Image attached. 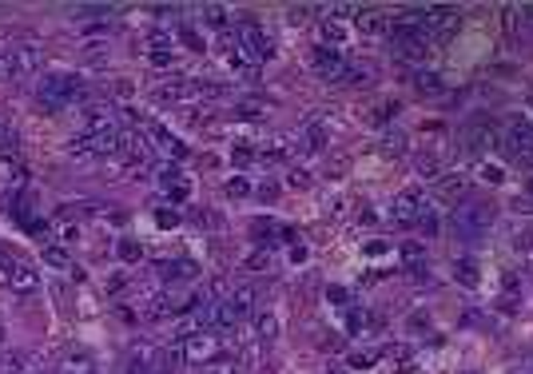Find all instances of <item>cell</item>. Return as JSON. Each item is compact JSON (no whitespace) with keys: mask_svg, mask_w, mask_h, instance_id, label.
Here are the masks:
<instances>
[{"mask_svg":"<svg viewBox=\"0 0 533 374\" xmlns=\"http://www.w3.org/2000/svg\"><path fill=\"white\" fill-rule=\"evenodd\" d=\"M307 17H310V8H307V4H294V8H287V20H291V24H303Z\"/></svg>","mask_w":533,"mask_h":374,"instance_id":"41","label":"cell"},{"mask_svg":"<svg viewBox=\"0 0 533 374\" xmlns=\"http://www.w3.org/2000/svg\"><path fill=\"white\" fill-rule=\"evenodd\" d=\"M319 32H323V48H326V44H335V48H339L342 40H346V28H342L339 20H323V28H319Z\"/></svg>","mask_w":533,"mask_h":374,"instance_id":"22","label":"cell"},{"mask_svg":"<svg viewBox=\"0 0 533 374\" xmlns=\"http://www.w3.org/2000/svg\"><path fill=\"white\" fill-rule=\"evenodd\" d=\"M462 140H466V151H485V147L501 144V128L489 120V115H478L462 128Z\"/></svg>","mask_w":533,"mask_h":374,"instance_id":"6","label":"cell"},{"mask_svg":"<svg viewBox=\"0 0 533 374\" xmlns=\"http://www.w3.org/2000/svg\"><path fill=\"white\" fill-rule=\"evenodd\" d=\"M4 48H8L12 64H17V80L32 76L36 68L44 64V48H40V40H32V36H24V40H12V44H4Z\"/></svg>","mask_w":533,"mask_h":374,"instance_id":"5","label":"cell"},{"mask_svg":"<svg viewBox=\"0 0 533 374\" xmlns=\"http://www.w3.org/2000/svg\"><path fill=\"white\" fill-rule=\"evenodd\" d=\"M326 299H330V303H350V294L342 291V287H326Z\"/></svg>","mask_w":533,"mask_h":374,"instance_id":"46","label":"cell"},{"mask_svg":"<svg viewBox=\"0 0 533 374\" xmlns=\"http://www.w3.org/2000/svg\"><path fill=\"white\" fill-rule=\"evenodd\" d=\"M239 48H247L255 60H267V56L275 52V44H271V36L263 32L255 20H247V24L239 28Z\"/></svg>","mask_w":533,"mask_h":374,"instance_id":"9","label":"cell"},{"mask_svg":"<svg viewBox=\"0 0 533 374\" xmlns=\"http://www.w3.org/2000/svg\"><path fill=\"white\" fill-rule=\"evenodd\" d=\"M179 303L171 299V294H156V299H147V307H144V319L147 323H163V319H171V315H179Z\"/></svg>","mask_w":533,"mask_h":374,"instance_id":"13","label":"cell"},{"mask_svg":"<svg viewBox=\"0 0 533 374\" xmlns=\"http://www.w3.org/2000/svg\"><path fill=\"white\" fill-rule=\"evenodd\" d=\"M115 255L124 263H140V255H144V247L135 243V239H120V247H115Z\"/></svg>","mask_w":533,"mask_h":374,"instance_id":"25","label":"cell"},{"mask_svg":"<svg viewBox=\"0 0 533 374\" xmlns=\"http://www.w3.org/2000/svg\"><path fill=\"white\" fill-rule=\"evenodd\" d=\"M422 215H426V196L418 187H406V191L394 196V219L398 223H422Z\"/></svg>","mask_w":533,"mask_h":374,"instance_id":"8","label":"cell"},{"mask_svg":"<svg viewBox=\"0 0 533 374\" xmlns=\"http://www.w3.org/2000/svg\"><path fill=\"white\" fill-rule=\"evenodd\" d=\"M156 271H160V279H163V283H183V279H195V263L176 259V263H160Z\"/></svg>","mask_w":533,"mask_h":374,"instance_id":"16","label":"cell"},{"mask_svg":"<svg viewBox=\"0 0 533 374\" xmlns=\"http://www.w3.org/2000/svg\"><path fill=\"white\" fill-rule=\"evenodd\" d=\"M0 283L12 287V291H20V294H32L36 287H40V279H36L32 267L24 259H12V255H0Z\"/></svg>","mask_w":533,"mask_h":374,"instance_id":"4","label":"cell"},{"mask_svg":"<svg viewBox=\"0 0 533 374\" xmlns=\"http://www.w3.org/2000/svg\"><path fill=\"white\" fill-rule=\"evenodd\" d=\"M147 144H156L160 151L176 156V160H183V156H187V147L179 144V140H176V135H171L167 128H160V124H151V128H147Z\"/></svg>","mask_w":533,"mask_h":374,"instance_id":"12","label":"cell"},{"mask_svg":"<svg viewBox=\"0 0 533 374\" xmlns=\"http://www.w3.org/2000/svg\"><path fill=\"white\" fill-rule=\"evenodd\" d=\"M310 64H315V72H319L326 84H346V80L362 84V72L346 64V56L335 52V48H323V44H319V48L310 52Z\"/></svg>","mask_w":533,"mask_h":374,"instance_id":"2","label":"cell"},{"mask_svg":"<svg viewBox=\"0 0 533 374\" xmlns=\"http://www.w3.org/2000/svg\"><path fill=\"white\" fill-rule=\"evenodd\" d=\"M514 160H517V163H525V167H533V140H530V144H521V147H517V151H514Z\"/></svg>","mask_w":533,"mask_h":374,"instance_id":"40","label":"cell"},{"mask_svg":"<svg viewBox=\"0 0 533 374\" xmlns=\"http://www.w3.org/2000/svg\"><path fill=\"white\" fill-rule=\"evenodd\" d=\"M418 92H426V96H438V92H442V80H438L434 72H418Z\"/></svg>","mask_w":533,"mask_h":374,"instance_id":"28","label":"cell"},{"mask_svg":"<svg viewBox=\"0 0 533 374\" xmlns=\"http://www.w3.org/2000/svg\"><path fill=\"white\" fill-rule=\"evenodd\" d=\"M227 8L223 4H203V24H207V28H219V32H223L227 28Z\"/></svg>","mask_w":533,"mask_h":374,"instance_id":"21","label":"cell"},{"mask_svg":"<svg viewBox=\"0 0 533 374\" xmlns=\"http://www.w3.org/2000/svg\"><path fill=\"white\" fill-rule=\"evenodd\" d=\"M64 374H96V366H92V358L88 355H72L64 362Z\"/></svg>","mask_w":533,"mask_h":374,"instance_id":"23","label":"cell"},{"mask_svg":"<svg viewBox=\"0 0 533 374\" xmlns=\"http://www.w3.org/2000/svg\"><path fill=\"white\" fill-rule=\"evenodd\" d=\"M517 251H530V247H533V227H525V231H517Z\"/></svg>","mask_w":533,"mask_h":374,"instance_id":"43","label":"cell"},{"mask_svg":"<svg viewBox=\"0 0 533 374\" xmlns=\"http://www.w3.org/2000/svg\"><path fill=\"white\" fill-rule=\"evenodd\" d=\"M303 144H307L303 151H323V147H326V128L310 124V128H307V140H303Z\"/></svg>","mask_w":533,"mask_h":374,"instance_id":"24","label":"cell"},{"mask_svg":"<svg viewBox=\"0 0 533 374\" xmlns=\"http://www.w3.org/2000/svg\"><path fill=\"white\" fill-rule=\"evenodd\" d=\"M358 32L362 36H390V17L378 8H358Z\"/></svg>","mask_w":533,"mask_h":374,"instance_id":"11","label":"cell"},{"mask_svg":"<svg viewBox=\"0 0 533 374\" xmlns=\"http://www.w3.org/2000/svg\"><path fill=\"white\" fill-rule=\"evenodd\" d=\"M156 223H160V227H176V223H179V212H171V207H160V212H156Z\"/></svg>","mask_w":533,"mask_h":374,"instance_id":"35","label":"cell"},{"mask_svg":"<svg viewBox=\"0 0 533 374\" xmlns=\"http://www.w3.org/2000/svg\"><path fill=\"white\" fill-rule=\"evenodd\" d=\"M223 191H227L231 199H243V196H251V183H247L243 176H235V179H227V187H223Z\"/></svg>","mask_w":533,"mask_h":374,"instance_id":"29","label":"cell"},{"mask_svg":"<svg viewBox=\"0 0 533 374\" xmlns=\"http://www.w3.org/2000/svg\"><path fill=\"white\" fill-rule=\"evenodd\" d=\"M131 92H135V88H131V80H115V96H120V100H128Z\"/></svg>","mask_w":533,"mask_h":374,"instance_id":"47","label":"cell"},{"mask_svg":"<svg viewBox=\"0 0 533 374\" xmlns=\"http://www.w3.org/2000/svg\"><path fill=\"white\" fill-rule=\"evenodd\" d=\"M275 335H279V323L271 319V315H263V319H259V339H263V342H271Z\"/></svg>","mask_w":533,"mask_h":374,"instance_id":"31","label":"cell"},{"mask_svg":"<svg viewBox=\"0 0 533 374\" xmlns=\"http://www.w3.org/2000/svg\"><path fill=\"white\" fill-rule=\"evenodd\" d=\"M0 342H4V326H0Z\"/></svg>","mask_w":533,"mask_h":374,"instance_id":"51","label":"cell"},{"mask_svg":"<svg viewBox=\"0 0 533 374\" xmlns=\"http://www.w3.org/2000/svg\"><path fill=\"white\" fill-rule=\"evenodd\" d=\"M179 40H183L191 52H203V40H199V32H195V28H179Z\"/></svg>","mask_w":533,"mask_h":374,"instance_id":"33","label":"cell"},{"mask_svg":"<svg viewBox=\"0 0 533 374\" xmlns=\"http://www.w3.org/2000/svg\"><path fill=\"white\" fill-rule=\"evenodd\" d=\"M183 358H187L191 366H203L211 358H219V339H215L211 330H195L191 339L183 342Z\"/></svg>","mask_w":533,"mask_h":374,"instance_id":"7","label":"cell"},{"mask_svg":"<svg viewBox=\"0 0 533 374\" xmlns=\"http://www.w3.org/2000/svg\"><path fill=\"white\" fill-rule=\"evenodd\" d=\"M84 96V80L80 76H68V72H52L40 80V104L48 108V112H60L68 104H76Z\"/></svg>","mask_w":533,"mask_h":374,"instance_id":"1","label":"cell"},{"mask_svg":"<svg viewBox=\"0 0 533 374\" xmlns=\"http://www.w3.org/2000/svg\"><path fill=\"white\" fill-rule=\"evenodd\" d=\"M227 64H231L235 76H255V56H251L247 48H235L231 56H227Z\"/></svg>","mask_w":533,"mask_h":374,"instance_id":"18","label":"cell"},{"mask_svg":"<svg viewBox=\"0 0 533 374\" xmlns=\"http://www.w3.org/2000/svg\"><path fill=\"white\" fill-rule=\"evenodd\" d=\"M167 196L176 199V203H183V199H187V183H183V179H179V183H171V187H167Z\"/></svg>","mask_w":533,"mask_h":374,"instance_id":"44","label":"cell"},{"mask_svg":"<svg viewBox=\"0 0 533 374\" xmlns=\"http://www.w3.org/2000/svg\"><path fill=\"white\" fill-rule=\"evenodd\" d=\"M482 179H485V183H501V179H505V171H501L498 163H485V167H482Z\"/></svg>","mask_w":533,"mask_h":374,"instance_id":"37","label":"cell"},{"mask_svg":"<svg viewBox=\"0 0 533 374\" xmlns=\"http://www.w3.org/2000/svg\"><path fill=\"white\" fill-rule=\"evenodd\" d=\"M44 263H48V267H72V259H68V251L64 247H44Z\"/></svg>","mask_w":533,"mask_h":374,"instance_id":"27","label":"cell"},{"mask_svg":"<svg viewBox=\"0 0 533 374\" xmlns=\"http://www.w3.org/2000/svg\"><path fill=\"white\" fill-rule=\"evenodd\" d=\"M147 60H151L156 68H171V48H156L151 56H147Z\"/></svg>","mask_w":533,"mask_h":374,"instance_id":"36","label":"cell"},{"mask_svg":"<svg viewBox=\"0 0 533 374\" xmlns=\"http://www.w3.org/2000/svg\"><path fill=\"white\" fill-rule=\"evenodd\" d=\"M12 80H17V64H12L8 48L0 44V84H12Z\"/></svg>","mask_w":533,"mask_h":374,"instance_id":"26","label":"cell"},{"mask_svg":"<svg viewBox=\"0 0 533 374\" xmlns=\"http://www.w3.org/2000/svg\"><path fill=\"white\" fill-rule=\"evenodd\" d=\"M231 160L239 163V167H247V163L255 160V151H251V147H247V144H235V151H231Z\"/></svg>","mask_w":533,"mask_h":374,"instance_id":"34","label":"cell"},{"mask_svg":"<svg viewBox=\"0 0 533 374\" xmlns=\"http://www.w3.org/2000/svg\"><path fill=\"white\" fill-rule=\"evenodd\" d=\"M291 156V147H287V140H275V144L263 151V160H287Z\"/></svg>","mask_w":533,"mask_h":374,"instance_id":"32","label":"cell"},{"mask_svg":"<svg viewBox=\"0 0 533 374\" xmlns=\"http://www.w3.org/2000/svg\"><path fill=\"white\" fill-rule=\"evenodd\" d=\"M291 259L294 263H307V247H291Z\"/></svg>","mask_w":533,"mask_h":374,"instance_id":"48","label":"cell"},{"mask_svg":"<svg viewBox=\"0 0 533 374\" xmlns=\"http://www.w3.org/2000/svg\"><path fill=\"white\" fill-rule=\"evenodd\" d=\"M434 196L446 203V207H462L469 199V179H462V176H442L434 183Z\"/></svg>","mask_w":533,"mask_h":374,"instance_id":"10","label":"cell"},{"mask_svg":"<svg viewBox=\"0 0 533 374\" xmlns=\"http://www.w3.org/2000/svg\"><path fill=\"white\" fill-rule=\"evenodd\" d=\"M453 275L462 287H478V263L474 259H453Z\"/></svg>","mask_w":533,"mask_h":374,"instance_id":"19","label":"cell"},{"mask_svg":"<svg viewBox=\"0 0 533 374\" xmlns=\"http://www.w3.org/2000/svg\"><path fill=\"white\" fill-rule=\"evenodd\" d=\"M287 183H291L294 191H303V187L310 183V176H307V171H291V176H287Z\"/></svg>","mask_w":533,"mask_h":374,"instance_id":"42","label":"cell"},{"mask_svg":"<svg viewBox=\"0 0 533 374\" xmlns=\"http://www.w3.org/2000/svg\"><path fill=\"white\" fill-rule=\"evenodd\" d=\"M267 267V251H255L251 259H247V271H263Z\"/></svg>","mask_w":533,"mask_h":374,"instance_id":"45","label":"cell"},{"mask_svg":"<svg viewBox=\"0 0 533 374\" xmlns=\"http://www.w3.org/2000/svg\"><path fill=\"white\" fill-rule=\"evenodd\" d=\"M418 176L422 179H442L446 176V167H442V160H438V156H418Z\"/></svg>","mask_w":533,"mask_h":374,"instance_id":"20","label":"cell"},{"mask_svg":"<svg viewBox=\"0 0 533 374\" xmlns=\"http://www.w3.org/2000/svg\"><path fill=\"white\" fill-rule=\"evenodd\" d=\"M259 199H263V203H275V199H279V183H259Z\"/></svg>","mask_w":533,"mask_h":374,"instance_id":"39","label":"cell"},{"mask_svg":"<svg viewBox=\"0 0 533 374\" xmlns=\"http://www.w3.org/2000/svg\"><path fill=\"white\" fill-rule=\"evenodd\" d=\"M494 227V207H485V203H474V207H458L453 212V235L458 239H482L485 231Z\"/></svg>","mask_w":533,"mask_h":374,"instance_id":"3","label":"cell"},{"mask_svg":"<svg viewBox=\"0 0 533 374\" xmlns=\"http://www.w3.org/2000/svg\"><path fill=\"white\" fill-rule=\"evenodd\" d=\"M374 350H362V355H350V366H355V371H362V366H374Z\"/></svg>","mask_w":533,"mask_h":374,"instance_id":"38","label":"cell"},{"mask_svg":"<svg viewBox=\"0 0 533 374\" xmlns=\"http://www.w3.org/2000/svg\"><path fill=\"white\" fill-rule=\"evenodd\" d=\"M466 374H474V371H466Z\"/></svg>","mask_w":533,"mask_h":374,"instance_id":"52","label":"cell"},{"mask_svg":"<svg viewBox=\"0 0 533 374\" xmlns=\"http://www.w3.org/2000/svg\"><path fill=\"white\" fill-rule=\"evenodd\" d=\"M382 251H386V243H378V239H374V243H366V255H382Z\"/></svg>","mask_w":533,"mask_h":374,"instance_id":"49","label":"cell"},{"mask_svg":"<svg viewBox=\"0 0 533 374\" xmlns=\"http://www.w3.org/2000/svg\"><path fill=\"white\" fill-rule=\"evenodd\" d=\"M88 131H115V112L108 104H92L88 108Z\"/></svg>","mask_w":533,"mask_h":374,"instance_id":"15","label":"cell"},{"mask_svg":"<svg viewBox=\"0 0 533 374\" xmlns=\"http://www.w3.org/2000/svg\"><path fill=\"white\" fill-rule=\"evenodd\" d=\"M382 151H386V156H402V151H406V135H402V131L386 135V140H382Z\"/></svg>","mask_w":533,"mask_h":374,"instance_id":"30","label":"cell"},{"mask_svg":"<svg viewBox=\"0 0 533 374\" xmlns=\"http://www.w3.org/2000/svg\"><path fill=\"white\" fill-rule=\"evenodd\" d=\"M402 263H406V271H410V275H426V247L422 243H406L402 247Z\"/></svg>","mask_w":533,"mask_h":374,"instance_id":"17","label":"cell"},{"mask_svg":"<svg viewBox=\"0 0 533 374\" xmlns=\"http://www.w3.org/2000/svg\"><path fill=\"white\" fill-rule=\"evenodd\" d=\"M0 374H40L36 371V355H28V350L0 355Z\"/></svg>","mask_w":533,"mask_h":374,"instance_id":"14","label":"cell"},{"mask_svg":"<svg viewBox=\"0 0 533 374\" xmlns=\"http://www.w3.org/2000/svg\"><path fill=\"white\" fill-rule=\"evenodd\" d=\"M239 120H259V108H239Z\"/></svg>","mask_w":533,"mask_h":374,"instance_id":"50","label":"cell"}]
</instances>
